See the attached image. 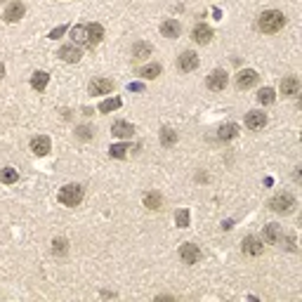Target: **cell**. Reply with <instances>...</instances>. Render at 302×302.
<instances>
[{
    "label": "cell",
    "instance_id": "obj_16",
    "mask_svg": "<svg viewBox=\"0 0 302 302\" xmlns=\"http://www.w3.org/2000/svg\"><path fill=\"white\" fill-rule=\"evenodd\" d=\"M246 125H248L250 130H260L267 125V116H264L262 111H250L248 116H246Z\"/></svg>",
    "mask_w": 302,
    "mask_h": 302
},
{
    "label": "cell",
    "instance_id": "obj_28",
    "mask_svg": "<svg viewBox=\"0 0 302 302\" xmlns=\"http://www.w3.org/2000/svg\"><path fill=\"white\" fill-rule=\"evenodd\" d=\"M128 151H130V147H128V144H114V147L109 149L111 158H125V156H128Z\"/></svg>",
    "mask_w": 302,
    "mask_h": 302
},
{
    "label": "cell",
    "instance_id": "obj_19",
    "mask_svg": "<svg viewBox=\"0 0 302 302\" xmlns=\"http://www.w3.org/2000/svg\"><path fill=\"white\" fill-rule=\"evenodd\" d=\"M179 31H182V26H179L177 19H168V22H163V26H161V33L165 38H177Z\"/></svg>",
    "mask_w": 302,
    "mask_h": 302
},
{
    "label": "cell",
    "instance_id": "obj_13",
    "mask_svg": "<svg viewBox=\"0 0 302 302\" xmlns=\"http://www.w3.org/2000/svg\"><path fill=\"white\" fill-rule=\"evenodd\" d=\"M114 90V80H109V78H97L90 83V92L92 94H109Z\"/></svg>",
    "mask_w": 302,
    "mask_h": 302
},
{
    "label": "cell",
    "instance_id": "obj_22",
    "mask_svg": "<svg viewBox=\"0 0 302 302\" xmlns=\"http://www.w3.org/2000/svg\"><path fill=\"white\" fill-rule=\"evenodd\" d=\"M47 83H50V76H47L45 71H36V73H33V78H31V85L36 87V90H45L47 87Z\"/></svg>",
    "mask_w": 302,
    "mask_h": 302
},
{
    "label": "cell",
    "instance_id": "obj_21",
    "mask_svg": "<svg viewBox=\"0 0 302 302\" xmlns=\"http://www.w3.org/2000/svg\"><path fill=\"white\" fill-rule=\"evenodd\" d=\"M239 135V128L234 123H227V125H222L220 128V132H217V140H222V142H227V140H234Z\"/></svg>",
    "mask_w": 302,
    "mask_h": 302
},
{
    "label": "cell",
    "instance_id": "obj_36",
    "mask_svg": "<svg viewBox=\"0 0 302 302\" xmlns=\"http://www.w3.org/2000/svg\"><path fill=\"white\" fill-rule=\"evenodd\" d=\"M5 76V66H3V64H0V78Z\"/></svg>",
    "mask_w": 302,
    "mask_h": 302
},
{
    "label": "cell",
    "instance_id": "obj_32",
    "mask_svg": "<svg viewBox=\"0 0 302 302\" xmlns=\"http://www.w3.org/2000/svg\"><path fill=\"white\" fill-rule=\"evenodd\" d=\"M257 99H260V104H271V102H274V90H271V87H262V90L257 92Z\"/></svg>",
    "mask_w": 302,
    "mask_h": 302
},
{
    "label": "cell",
    "instance_id": "obj_9",
    "mask_svg": "<svg viewBox=\"0 0 302 302\" xmlns=\"http://www.w3.org/2000/svg\"><path fill=\"white\" fill-rule=\"evenodd\" d=\"M179 69L182 71H194V69H198V54L196 52H191V50H186V52H182L179 54Z\"/></svg>",
    "mask_w": 302,
    "mask_h": 302
},
{
    "label": "cell",
    "instance_id": "obj_14",
    "mask_svg": "<svg viewBox=\"0 0 302 302\" xmlns=\"http://www.w3.org/2000/svg\"><path fill=\"white\" fill-rule=\"evenodd\" d=\"M59 57H62L64 62L76 64L78 59L83 57V52H80V47H78V45H64L62 50H59Z\"/></svg>",
    "mask_w": 302,
    "mask_h": 302
},
{
    "label": "cell",
    "instance_id": "obj_30",
    "mask_svg": "<svg viewBox=\"0 0 302 302\" xmlns=\"http://www.w3.org/2000/svg\"><path fill=\"white\" fill-rule=\"evenodd\" d=\"M0 179H3L5 184H15L17 179H19V172H17L15 168H5V170H3V175H0Z\"/></svg>",
    "mask_w": 302,
    "mask_h": 302
},
{
    "label": "cell",
    "instance_id": "obj_33",
    "mask_svg": "<svg viewBox=\"0 0 302 302\" xmlns=\"http://www.w3.org/2000/svg\"><path fill=\"white\" fill-rule=\"evenodd\" d=\"M76 137L78 140H90V137H92V130H90L87 125H80V128L76 130Z\"/></svg>",
    "mask_w": 302,
    "mask_h": 302
},
{
    "label": "cell",
    "instance_id": "obj_24",
    "mask_svg": "<svg viewBox=\"0 0 302 302\" xmlns=\"http://www.w3.org/2000/svg\"><path fill=\"white\" fill-rule=\"evenodd\" d=\"M144 206H147V208H151V210H161V208H163L161 194H156V191L147 194V196H144Z\"/></svg>",
    "mask_w": 302,
    "mask_h": 302
},
{
    "label": "cell",
    "instance_id": "obj_18",
    "mask_svg": "<svg viewBox=\"0 0 302 302\" xmlns=\"http://www.w3.org/2000/svg\"><path fill=\"white\" fill-rule=\"evenodd\" d=\"M85 31H87V45H97L102 40V36H104V29H102V24H87L85 26Z\"/></svg>",
    "mask_w": 302,
    "mask_h": 302
},
{
    "label": "cell",
    "instance_id": "obj_20",
    "mask_svg": "<svg viewBox=\"0 0 302 302\" xmlns=\"http://www.w3.org/2000/svg\"><path fill=\"white\" fill-rule=\"evenodd\" d=\"M71 40H73V45H87V31H85V26H73L71 29Z\"/></svg>",
    "mask_w": 302,
    "mask_h": 302
},
{
    "label": "cell",
    "instance_id": "obj_35",
    "mask_svg": "<svg viewBox=\"0 0 302 302\" xmlns=\"http://www.w3.org/2000/svg\"><path fill=\"white\" fill-rule=\"evenodd\" d=\"M130 90H135V92H142V90H144V85H142V83H130Z\"/></svg>",
    "mask_w": 302,
    "mask_h": 302
},
{
    "label": "cell",
    "instance_id": "obj_2",
    "mask_svg": "<svg viewBox=\"0 0 302 302\" xmlns=\"http://www.w3.org/2000/svg\"><path fill=\"white\" fill-rule=\"evenodd\" d=\"M59 201L69 208H76L78 203L83 201V186L80 184H66L59 189Z\"/></svg>",
    "mask_w": 302,
    "mask_h": 302
},
{
    "label": "cell",
    "instance_id": "obj_17",
    "mask_svg": "<svg viewBox=\"0 0 302 302\" xmlns=\"http://www.w3.org/2000/svg\"><path fill=\"white\" fill-rule=\"evenodd\" d=\"M111 135L114 137H132L135 135V128L130 123H125V121H116V123L111 125Z\"/></svg>",
    "mask_w": 302,
    "mask_h": 302
},
{
    "label": "cell",
    "instance_id": "obj_29",
    "mask_svg": "<svg viewBox=\"0 0 302 302\" xmlns=\"http://www.w3.org/2000/svg\"><path fill=\"white\" fill-rule=\"evenodd\" d=\"M66 250H69L66 239H54L52 241V253H54V255H66Z\"/></svg>",
    "mask_w": 302,
    "mask_h": 302
},
{
    "label": "cell",
    "instance_id": "obj_25",
    "mask_svg": "<svg viewBox=\"0 0 302 302\" xmlns=\"http://www.w3.org/2000/svg\"><path fill=\"white\" fill-rule=\"evenodd\" d=\"M158 73H161V64H147V66H142L140 69V76L142 78H158Z\"/></svg>",
    "mask_w": 302,
    "mask_h": 302
},
{
    "label": "cell",
    "instance_id": "obj_8",
    "mask_svg": "<svg viewBox=\"0 0 302 302\" xmlns=\"http://www.w3.org/2000/svg\"><path fill=\"white\" fill-rule=\"evenodd\" d=\"M243 253H246V255H262L264 243L257 239V236H246V239H243Z\"/></svg>",
    "mask_w": 302,
    "mask_h": 302
},
{
    "label": "cell",
    "instance_id": "obj_34",
    "mask_svg": "<svg viewBox=\"0 0 302 302\" xmlns=\"http://www.w3.org/2000/svg\"><path fill=\"white\" fill-rule=\"evenodd\" d=\"M64 33H66V26H57L54 31H50V38H52V40H57V38H59V36H64Z\"/></svg>",
    "mask_w": 302,
    "mask_h": 302
},
{
    "label": "cell",
    "instance_id": "obj_12",
    "mask_svg": "<svg viewBox=\"0 0 302 302\" xmlns=\"http://www.w3.org/2000/svg\"><path fill=\"white\" fill-rule=\"evenodd\" d=\"M281 92L286 94V97H295V94L300 92V80L295 76H286L281 80Z\"/></svg>",
    "mask_w": 302,
    "mask_h": 302
},
{
    "label": "cell",
    "instance_id": "obj_37",
    "mask_svg": "<svg viewBox=\"0 0 302 302\" xmlns=\"http://www.w3.org/2000/svg\"><path fill=\"white\" fill-rule=\"evenodd\" d=\"M0 3H3V0H0Z\"/></svg>",
    "mask_w": 302,
    "mask_h": 302
},
{
    "label": "cell",
    "instance_id": "obj_27",
    "mask_svg": "<svg viewBox=\"0 0 302 302\" xmlns=\"http://www.w3.org/2000/svg\"><path fill=\"white\" fill-rule=\"evenodd\" d=\"M177 142V135H175V130H170V128H163L161 130V144L163 147H172Z\"/></svg>",
    "mask_w": 302,
    "mask_h": 302
},
{
    "label": "cell",
    "instance_id": "obj_3",
    "mask_svg": "<svg viewBox=\"0 0 302 302\" xmlns=\"http://www.w3.org/2000/svg\"><path fill=\"white\" fill-rule=\"evenodd\" d=\"M269 208L274 210V213H290V210L295 208L293 194H276L269 201Z\"/></svg>",
    "mask_w": 302,
    "mask_h": 302
},
{
    "label": "cell",
    "instance_id": "obj_10",
    "mask_svg": "<svg viewBox=\"0 0 302 302\" xmlns=\"http://www.w3.org/2000/svg\"><path fill=\"white\" fill-rule=\"evenodd\" d=\"M191 38H194L198 45H206V43L213 40V29H210L208 24H198L194 29V33H191Z\"/></svg>",
    "mask_w": 302,
    "mask_h": 302
},
{
    "label": "cell",
    "instance_id": "obj_7",
    "mask_svg": "<svg viewBox=\"0 0 302 302\" xmlns=\"http://www.w3.org/2000/svg\"><path fill=\"white\" fill-rule=\"evenodd\" d=\"M208 87H210V90H215V92L225 90V87H227V71H222V69L213 71V73L208 76Z\"/></svg>",
    "mask_w": 302,
    "mask_h": 302
},
{
    "label": "cell",
    "instance_id": "obj_26",
    "mask_svg": "<svg viewBox=\"0 0 302 302\" xmlns=\"http://www.w3.org/2000/svg\"><path fill=\"white\" fill-rule=\"evenodd\" d=\"M149 54H151V45H147V43H137L132 47V59H144Z\"/></svg>",
    "mask_w": 302,
    "mask_h": 302
},
{
    "label": "cell",
    "instance_id": "obj_15",
    "mask_svg": "<svg viewBox=\"0 0 302 302\" xmlns=\"http://www.w3.org/2000/svg\"><path fill=\"white\" fill-rule=\"evenodd\" d=\"M264 241L276 246V243H283V234H281V227L279 225H267L264 227Z\"/></svg>",
    "mask_w": 302,
    "mask_h": 302
},
{
    "label": "cell",
    "instance_id": "obj_4",
    "mask_svg": "<svg viewBox=\"0 0 302 302\" xmlns=\"http://www.w3.org/2000/svg\"><path fill=\"white\" fill-rule=\"evenodd\" d=\"M179 257H182L184 264H196L201 260V250H198V246H194V243H182V246H179Z\"/></svg>",
    "mask_w": 302,
    "mask_h": 302
},
{
    "label": "cell",
    "instance_id": "obj_23",
    "mask_svg": "<svg viewBox=\"0 0 302 302\" xmlns=\"http://www.w3.org/2000/svg\"><path fill=\"white\" fill-rule=\"evenodd\" d=\"M121 97H109V99H104L99 104V111L102 114H111V111H116V109H121Z\"/></svg>",
    "mask_w": 302,
    "mask_h": 302
},
{
    "label": "cell",
    "instance_id": "obj_11",
    "mask_svg": "<svg viewBox=\"0 0 302 302\" xmlns=\"http://www.w3.org/2000/svg\"><path fill=\"white\" fill-rule=\"evenodd\" d=\"M24 12H26V8H24L19 0H15V3H12V5H10V8L5 10V22H8V24L19 22V19L24 17Z\"/></svg>",
    "mask_w": 302,
    "mask_h": 302
},
{
    "label": "cell",
    "instance_id": "obj_1",
    "mask_svg": "<svg viewBox=\"0 0 302 302\" xmlns=\"http://www.w3.org/2000/svg\"><path fill=\"white\" fill-rule=\"evenodd\" d=\"M283 24H286L283 12H279V10H267V12H262L260 19H257V29L262 33H276L283 29Z\"/></svg>",
    "mask_w": 302,
    "mask_h": 302
},
{
    "label": "cell",
    "instance_id": "obj_5",
    "mask_svg": "<svg viewBox=\"0 0 302 302\" xmlns=\"http://www.w3.org/2000/svg\"><path fill=\"white\" fill-rule=\"evenodd\" d=\"M50 149H52V142H50V137H45V135H38V137L31 140V151L36 156H47Z\"/></svg>",
    "mask_w": 302,
    "mask_h": 302
},
{
    "label": "cell",
    "instance_id": "obj_6",
    "mask_svg": "<svg viewBox=\"0 0 302 302\" xmlns=\"http://www.w3.org/2000/svg\"><path fill=\"white\" fill-rule=\"evenodd\" d=\"M257 71L253 69H246V71H241L239 76H236V85H239V90H248V87H253L257 83Z\"/></svg>",
    "mask_w": 302,
    "mask_h": 302
},
{
    "label": "cell",
    "instance_id": "obj_31",
    "mask_svg": "<svg viewBox=\"0 0 302 302\" xmlns=\"http://www.w3.org/2000/svg\"><path fill=\"white\" fill-rule=\"evenodd\" d=\"M189 220H191L189 210H177V215H175V222H177L179 229H186V227H189Z\"/></svg>",
    "mask_w": 302,
    "mask_h": 302
}]
</instances>
